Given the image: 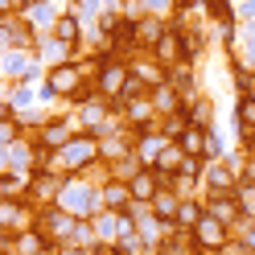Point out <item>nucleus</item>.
Returning <instances> with one entry per match:
<instances>
[{
    "label": "nucleus",
    "instance_id": "nucleus-11",
    "mask_svg": "<svg viewBox=\"0 0 255 255\" xmlns=\"http://www.w3.org/2000/svg\"><path fill=\"white\" fill-rule=\"evenodd\" d=\"M128 185H132V198H136L140 206H152V198L165 189V177H161L156 169H140V173H136V177L128 181Z\"/></svg>",
    "mask_w": 255,
    "mask_h": 255
},
{
    "label": "nucleus",
    "instance_id": "nucleus-15",
    "mask_svg": "<svg viewBox=\"0 0 255 255\" xmlns=\"http://www.w3.org/2000/svg\"><path fill=\"white\" fill-rule=\"evenodd\" d=\"M165 33H169V25L161 17H152V12L136 21V37H140V45H148V50H156V41H161Z\"/></svg>",
    "mask_w": 255,
    "mask_h": 255
},
{
    "label": "nucleus",
    "instance_id": "nucleus-18",
    "mask_svg": "<svg viewBox=\"0 0 255 255\" xmlns=\"http://www.w3.org/2000/svg\"><path fill=\"white\" fill-rule=\"evenodd\" d=\"M54 37H58L62 45H78V37H83L78 17H62V21H54Z\"/></svg>",
    "mask_w": 255,
    "mask_h": 255
},
{
    "label": "nucleus",
    "instance_id": "nucleus-2",
    "mask_svg": "<svg viewBox=\"0 0 255 255\" xmlns=\"http://www.w3.org/2000/svg\"><path fill=\"white\" fill-rule=\"evenodd\" d=\"M202 198H231L239 189V173L227 165V161H206V173H202Z\"/></svg>",
    "mask_w": 255,
    "mask_h": 255
},
{
    "label": "nucleus",
    "instance_id": "nucleus-17",
    "mask_svg": "<svg viewBox=\"0 0 255 255\" xmlns=\"http://www.w3.org/2000/svg\"><path fill=\"white\" fill-rule=\"evenodd\" d=\"M189 124H194V128H214V103L198 95V99L189 103Z\"/></svg>",
    "mask_w": 255,
    "mask_h": 255
},
{
    "label": "nucleus",
    "instance_id": "nucleus-12",
    "mask_svg": "<svg viewBox=\"0 0 255 255\" xmlns=\"http://www.w3.org/2000/svg\"><path fill=\"white\" fill-rule=\"evenodd\" d=\"M148 99H152V107H156V116H177V111H185V95L177 91V87H173V83H161V87H152V95H148Z\"/></svg>",
    "mask_w": 255,
    "mask_h": 255
},
{
    "label": "nucleus",
    "instance_id": "nucleus-7",
    "mask_svg": "<svg viewBox=\"0 0 255 255\" xmlns=\"http://www.w3.org/2000/svg\"><path fill=\"white\" fill-rule=\"evenodd\" d=\"M152 62H156V66H165V70H173L177 62H189V58H185V41H181V33H177L173 25H169V33H165L161 41H156Z\"/></svg>",
    "mask_w": 255,
    "mask_h": 255
},
{
    "label": "nucleus",
    "instance_id": "nucleus-20",
    "mask_svg": "<svg viewBox=\"0 0 255 255\" xmlns=\"http://www.w3.org/2000/svg\"><path fill=\"white\" fill-rule=\"evenodd\" d=\"M177 144L185 148V156H206V128H189Z\"/></svg>",
    "mask_w": 255,
    "mask_h": 255
},
{
    "label": "nucleus",
    "instance_id": "nucleus-8",
    "mask_svg": "<svg viewBox=\"0 0 255 255\" xmlns=\"http://www.w3.org/2000/svg\"><path fill=\"white\" fill-rule=\"evenodd\" d=\"M128 78H132V66H128V62L107 58V66H103V74H99V91H103V99H120L124 87H128Z\"/></svg>",
    "mask_w": 255,
    "mask_h": 255
},
{
    "label": "nucleus",
    "instance_id": "nucleus-24",
    "mask_svg": "<svg viewBox=\"0 0 255 255\" xmlns=\"http://www.w3.org/2000/svg\"><path fill=\"white\" fill-rule=\"evenodd\" d=\"M41 255H58V247H50V251H41Z\"/></svg>",
    "mask_w": 255,
    "mask_h": 255
},
{
    "label": "nucleus",
    "instance_id": "nucleus-23",
    "mask_svg": "<svg viewBox=\"0 0 255 255\" xmlns=\"http://www.w3.org/2000/svg\"><path fill=\"white\" fill-rule=\"evenodd\" d=\"M29 21H33V33H37V29H45V25H50V8H29Z\"/></svg>",
    "mask_w": 255,
    "mask_h": 255
},
{
    "label": "nucleus",
    "instance_id": "nucleus-5",
    "mask_svg": "<svg viewBox=\"0 0 255 255\" xmlns=\"http://www.w3.org/2000/svg\"><path fill=\"white\" fill-rule=\"evenodd\" d=\"M62 189L66 185L58 181V173H33V181H29V202L41 206V210H50V206L62 202Z\"/></svg>",
    "mask_w": 255,
    "mask_h": 255
},
{
    "label": "nucleus",
    "instance_id": "nucleus-1",
    "mask_svg": "<svg viewBox=\"0 0 255 255\" xmlns=\"http://www.w3.org/2000/svg\"><path fill=\"white\" fill-rule=\"evenodd\" d=\"M99 156H103V144L83 132L58 152V173H87L91 165H99Z\"/></svg>",
    "mask_w": 255,
    "mask_h": 255
},
{
    "label": "nucleus",
    "instance_id": "nucleus-3",
    "mask_svg": "<svg viewBox=\"0 0 255 255\" xmlns=\"http://www.w3.org/2000/svg\"><path fill=\"white\" fill-rule=\"evenodd\" d=\"M37 206L21 198V202H4L0 206V227H4V235H21V231H33L37 227Z\"/></svg>",
    "mask_w": 255,
    "mask_h": 255
},
{
    "label": "nucleus",
    "instance_id": "nucleus-26",
    "mask_svg": "<svg viewBox=\"0 0 255 255\" xmlns=\"http://www.w3.org/2000/svg\"><path fill=\"white\" fill-rule=\"evenodd\" d=\"M251 255H255V251H251Z\"/></svg>",
    "mask_w": 255,
    "mask_h": 255
},
{
    "label": "nucleus",
    "instance_id": "nucleus-10",
    "mask_svg": "<svg viewBox=\"0 0 255 255\" xmlns=\"http://www.w3.org/2000/svg\"><path fill=\"white\" fill-rule=\"evenodd\" d=\"M99 202H103V210H111V214H124V210H132V185H128V181H116V177H111V181H103L99 185Z\"/></svg>",
    "mask_w": 255,
    "mask_h": 255
},
{
    "label": "nucleus",
    "instance_id": "nucleus-21",
    "mask_svg": "<svg viewBox=\"0 0 255 255\" xmlns=\"http://www.w3.org/2000/svg\"><path fill=\"white\" fill-rule=\"evenodd\" d=\"M235 202H239V210H243V218H255V185L251 181H239Z\"/></svg>",
    "mask_w": 255,
    "mask_h": 255
},
{
    "label": "nucleus",
    "instance_id": "nucleus-22",
    "mask_svg": "<svg viewBox=\"0 0 255 255\" xmlns=\"http://www.w3.org/2000/svg\"><path fill=\"white\" fill-rule=\"evenodd\" d=\"M198 177H202V173H177V177H173V189H177V194L181 198H189V194H194V189H198Z\"/></svg>",
    "mask_w": 255,
    "mask_h": 255
},
{
    "label": "nucleus",
    "instance_id": "nucleus-9",
    "mask_svg": "<svg viewBox=\"0 0 255 255\" xmlns=\"http://www.w3.org/2000/svg\"><path fill=\"white\" fill-rule=\"evenodd\" d=\"M194 239H198V247H202V251H222V247L231 243V227H222L218 218L206 214L198 227H194Z\"/></svg>",
    "mask_w": 255,
    "mask_h": 255
},
{
    "label": "nucleus",
    "instance_id": "nucleus-13",
    "mask_svg": "<svg viewBox=\"0 0 255 255\" xmlns=\"http://www.w3.org/2000/svg\"><path fill=\"white\" fill-rule=\"evenodd\" d=\"M202 202H206V214L218 218L222 227H231V231H235V222H243V210H239L235 194H231V198H202Z\"/></svg>",
    "mask_w": 255,
    "mask_h": 255
},
{
    "label": "nucleus",
    "instance_id": "nucleus-16",
    "mask_svg": "<svg viewBox=\"0 0 255 255\" xmlns=\"http://www.w3.org/2000/svg\"><path fill=\"white\" fill-rule=\"evenodd\" d=\"M235 132H251L255 136V95H243L235 107Z\"/></svg>",
    "mask_w": 255,
    "mask_h": 255
},
{
    "label": "nucleus",
    "instance_id": "nucleus-4",
    "mask_svg": "<svg viewBox=\"0 0 255 255\" xmlns=\"http://www.w3.org/2000/svg\"><path fill=\"white\" fill-rule=\"evenodd\" d=\"M78 87H83V66H78V62H58V66L45 74V95H62V99H70Z\"/></svg>",
    "mask_w": 255,
    "mask_h": 255
},
{
    "label": "nucleus",
    "instance_id": "nucleus-25",
    "mask_svg": "<svg viewBox=\"0 0 255 255\" xmlns=\"http://www.w3.org/2000/svg\"><path fill=\"white\" fill-rule=\"evenodd\" d=\"M33 4H37V0H25V8H33Z\"/></svg>",
    "mask_w": 255,
    "mask_h": 255
},
{
    "label": "nucleus",
    "instance_id": "nucleus-14",
    "mask_svg": "<svg viewBox=\"0 0 255 255\" xmlns=\"http://www.w3.org/2000/svg\"><path fill=\"white\" fill-rule=\"evenodd\" d=\"M181 202H185V198L177 194V189H169V185H165L161 194L152 198V214L161 218V222H177V210H181Z\"/></svg>",
    "mask_w": 255,
    "mask_h": 255
},
{
    "label": "nucleus",
    "instance_id": "nucleus-19",
    "mask_svg": "<svg viewBox=\"0 0 255 255\" xmlns=\"http://www.w3.org/2000/svg\"><path fill=\"white\" fill-rule=\"evenodd\" d=\"M0 198H4V202H21V198H29V189H25V181L17 177V173H4V177H0Z\"/></svg>",
    "mask_w": 255,
    "mask_h": 255
},
{
    "label": "nucleus",
    "instance_id": "nucleus-6",
    "mask_svg": "<svg viewBox=\"0 0 255 255\" xmlns=\"http://www.w3.org/2000/svg\"><path fill=\"white\" fill-rule=\"evenodd\" d=\"M74 140V120H45L37 128V144L50 148V152H62Z\"/></svg>",
    "mask_w": 255,
    "mask_h": 255
}]
</instances>
